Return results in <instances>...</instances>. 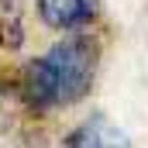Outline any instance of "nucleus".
Returning a JSON list of instances; mask_svg holds the SVG:
<instances>
[{
    "instance_id": "1",
    "label": "nucleus",
    "mask_w": 148,
    "mask_h": 148,
    "mask_svg": "<svg viewBox=\"0 0 148 148\" xmlns=\"http://www.w3.org/2000/svg\"><path fill=\"white\" fill-rule=\"evenodd\" d=\"M100 41L93 35H69L55 41L45 55L24 62L17 90L21 100L38 114L76 107L97 83Z\"/></svg>"
},
{
    "instance_id": "2",
    "label": "nucleus",
    "mask_w": 148,
    "mask_h": 148,
    "mask_svg": "<svg viewBox=\"0 0 148 148\" xmlns=\"http://www.w3.org/2000/svg\"><path fill=\"white\" fill-rule=\"evenodd\" d=\"M100 14V0H38V17L52 31L83 35L86 24H93Z\"/></svg>"
},
{
    "instance_id": "3",
    "label": "nucleus",
    "mask_w": 148,
    "mask_h": 148,
    "mask_svg": "<svg viewBox=\"0 0 148 148\" xmlns=\"http://www.w3.org/2000/svg\"><path fill=\"white\" fill-rule=\"evenodd\" d=\"M66 148H134V145L103 114H93V117H86L83 124H76L73 131H69Z\"/></svg>"
},
{
    "instance_id": "4",
    "label": "nucleus",
    "mask_w": 148,
    "mask_h": 148,
    "mask_svg": "<svg viewBox=\"0 0 148 148\" xmlns=\"http://www.w3.org/2000/svg\"><path fill=\"white\" fill-rule=\"evenodd\" d=\"M24 45V3L0 0V48L17 52Z\"/></svg>"
}]
</instances>
